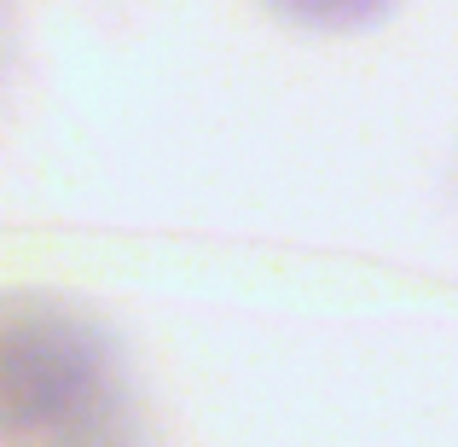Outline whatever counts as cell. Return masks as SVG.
Wrapping results in <instances>:
<instances>
[{"instance_id":"2","label":"cell","mask_w":458,"mask_h":447,"mask_svg":"<svg viewBox=\"0 0 458 447\" xmlns=\"http://www.w3.org/2000/svg\"><path fill=\"white\" fill-rule=\"evenodd\" d=\"M273 6L308 30H360V23L383 18L389 0H273Z\"/></svg>"},{"instance_id":"1","label":"cell","mask_w":458,"mask_h":447,"mask_svg":"<svg viewBox=\"0 0 458 447\" xmlns=\"http://www.w3.org/2000/svg\"><path fill=\"white\" fill-rule=\"evenodd\" d=\"M116 425L111 348L70 302L0 297V447H88Z\"/></svg>"}]
</instances>
